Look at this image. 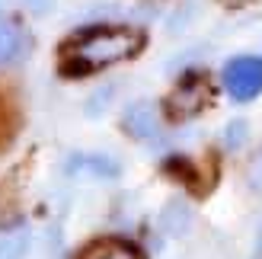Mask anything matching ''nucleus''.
Returning <instances> with one entry per match:
<instances>
[{"label":"nucleus","instance_id":"1","mask_svg":"<svg viewBox=\"0 0 262 259\" xmlns=\"http://www.w3.org/2000/svg\"><path fill=\"white\" fill-rule=\"evenodd\" d=\"M141 48L144 32L131 29V26H90V29L77 32L64 48V71L74 77L93 74L135 58Z\"/></svg>","mask_w":262,"mask_h":259},{"label":"nucleus","instance_id":"2","mask_svg":"<svg viewBox=\"0 0 262 259\" xmlns=\"http://www.w3.org/2000/svg\"><path fill=\"white\" fill-rule=\"evenodd\" d=\"M221 83L233 102H253L256 96H262V58L233 55L221 71Z\"/></svg>","mask_w":262,"mask_h":259},{"label":"nucleus","instance_id":"3","mask_svg":"<svg viewBox=\"0 0 262 259\" xmlns=\"http://www.w3.org/2000/svg\"><path fill=\"white\" fill-rule=\"evenodd\" d=\"M122 128L135 141H154L157 135H160V128H163V119H160L157 102H150V99H135L122 112Z\"/></svg>","mask_w":262,"mask_h":259},{"label":"nucleus","instance_id":"4","mask_svg":"<svg viewBox=\"0 0 262 259\" xmlns=\"http://www.w3.org/2000/svg\"><path fill=\"white\" fill-rule=\"evenodd\" d=\"M29 48H32V38L26 32V26L19 19H13L10 13L0 7V68L23 61L29 55Z\"/></svg>","mask_w":262,"mask_h":259},{"label":"nucleus","instance_id":"5","mask_svg":"<svg viewBox=\"0 0 262 259\" xmlns=\"http://www.w3.org/2000/svg\"><path fill=\"white\" fill-rule=\"evenodd\" d=\"M205 102H208V83H205V77L189 74L186 80L173 90V96H169L166 106H169V112H173L176 119H189V115L202 112Z\"/></svg>","mask_w":262,"mask_h":259},{"label":"nucleus","instance_id":"6","mask_svg":"<svg viewBox=\"0 0 262 259\" xmlns=\"http://www.w3.org/2000/svg\"><path fill=\"white\" fill-rule=\"evenodd\" d=\"M160 227L166 230L169 237H182V234H189V227H192V208L182 199H173V202H166L163 205V211H160Z\"/></svg>","mask_w":262,"mask_h":259},{"label":"nucleus","instance_id":"7","mask_svg":"<svg viewBox=\"0 0 262 259\" xmlns=\"http://www.w3.org/2000/svg\"><path fill=\"white\" fill-rule=\"evenodd\" d=\"M71 166H74L71 173L86 170L90 176H102V179H115V176H119V170H122L119 160L109 157V154H80V157L71 160Z\"/></svg>","mask_w":262,"mask_h":259},{"label":"nucleus","instance_id":"8","mask_svg":"<svg viewBox=\"0 0 262 259\" xmlns=\"http://www.w3.org/2000/svg\"><path fill=\"white\" fill-rule=\"evenodd\" d=\"M83 259H141L135 247L128 243H119V240H106V243H96L83 253Z\"/></svg>","mask_w":262,"mask_h":259},{"label":"nucleus","instance_id":"9","mask_svg":"<svg viewBox=\"0 0 262 259\" xmlns=\"http://www.w3.org/2000/svg\"><path fill=\"white\" fill-rule=\"evenodd\" d=\"M29 230H16V234L0 237V259H23L29 253Z\"/></svg>","mask_w":262,"mask_h":259},{"label":"nucleus","instance_id":"10","mask_svg":"<svg viewBox=\"0 0 262 259\" xmlns=\"http://www.w3.org/2000/svg\"><path fill=\"white\" fill-rule=\"evenodd\" d=\"M246 135H250V125H246L243 119H233L227 128H224V144L230 150H240L246 144Z\"/></svg>","mask_w":262,"mask_h":259},{"label":"nucleus","instance_id":"11","mask_svg":"<svg viewBox=\"0 0 262 259\" xmlns=\"http://www.w3.org/2000/svg\"><path fill=\"white\" fill-rule=\"evenodd\" d=\"M112 96H115V87H102V90H96V93L86 99V115H99V112H106V106L112 102Z\"/></svg>","mask_w":262,"mask_h":259},{"label":"nucleus","instance_id":"12","mask_svg":"<svg viewBox=\"0 0 262 259\" xmlns=\"http://www.w3.org/2000/svg\"><path fill=\"white\" fill-rule=\"evenodd\" d=\"M23 7L32 13V16H48L55 10V0H23Z\"/></svg>","mask_w":262,"mask_h":259},{"label":"nucleus","instance_id":"13","mask_svg":"<svg viewBox=\"0 0 262 259\" xmlns=\"http://www.w3.org/2000/svg\"><path fill=\"white\" fill-rule=\"evenodd\" d=\"M250 179H253V186H256V189H262V150H259V157H256V163H253Z\"/></svg>","mask_w":262,"mask_h":259},{"label":"nucleus","instance_id":"14","mask_svg":"<svg viewBox=\"0 0 262 259\" xmlns=\"http://www.w3.org/2000/svg\"><path fill=\"white\" fill-rule=\"evenodd\" d=\"M227 4H246V0H227Z\"/></svg>","mask_w":262,"mask_h":259},{"label":"nucleus","instance_id":"15","mask_svg":"<svg viewBox=\"0 0 262 259\" xmlns=\"http://www.w3.org/2000/svg\"><path fill=\"white\" fill-rule=\"evenodd\" d=\"M259 247H262V227H259Z\"/></svg>","mask_w":262,"mask_h":259}]
</instances>
